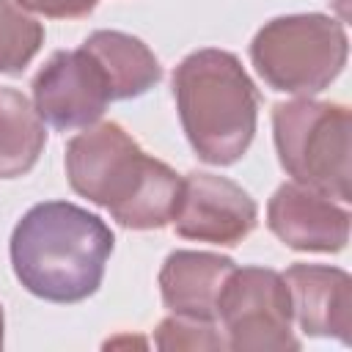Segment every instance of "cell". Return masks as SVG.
I'll return each mask as SVG.
<instances>
[{"label":"cell","instance_id":"6da1fadb","mask_svg":"<svg viewBox=\"0 0 352 352\" xmlns=\"http://www.w3.org/2000/svg\"><path fill=\"white\" fill-rule=\"evenodd\" d=\"M66 176L77 195L132 231L165 228L182 195V176L116 121L91 124L66 143Z\"/></svg>","mask_w":352,"mask_h":352},{"label":"cell","instance_id":"7a4b0ae2","mask_svg":"<svg viewBox=\"0 0 352 352\" xmlns=\"http://www.w3.org/2000/svg\"><path fill=\"white\" fill-rule=\"evenodd\" d=\"M116 236L110 226L69 201H44L22 214L11 234L16 280L47 302H80L104 278Z\"/></svg>","mask_w":352,"mask_h":352},{"label":"cell","instance_id":"3957f363","mask_svg":"<svg viewBox=\"0 0 352 352\" xmlns=\"http://www.w3.org/2000/svg\"><path fill=\"white\" fill-rule=\"evenodd\" d=\"M182 129L209 165L239 162L256 135L258 91L242 60L226 50H195L173 72Z\"/></svg>","mask_w":352,"mask_h":352},{"label":"cell","instance_id":"277c9868","mask_svg":"<svg viewBox=\"0 0 352 352\" xmlns=\"http://www.w3.org/2000/svg\"><path fill=\"white\" fill-rule=\"evenodd\" d=\"M349 132L352 113L338 102L300 96L272 107V138L280 168L297 184L338 204L352 201Z\"/></svg>","mask_w":352,"mask_h":352},{"label":"cell","instance_id":"5b68a950","mask_svg":"<svg viewBox=\"0 0 352 352\" xmlns=\"http://www.w3.org/2000/svg\"><path fill=\"white\" fill-rule=\"evenodd\" d=\"M349 38L327 14H289L270 19L250 41V60L272 91L314 96L346 66Z\"/></svg>","mask_w":352,"mask_h":352},{"label":"cell","instance_id":"8992f818","mask_svg":"<svg viewBox=\"0 0 352 352\" xmlns=\"http://www.w3.org/2000/svg\"><path fill=\"white\" fill-rule=\"evenodd\" d=\"M226 346L236 352L300 349L292 330V297L280 272L270 267H234L217 297Z\"/></svg>","mask_w":352,"mask_h":352},{"label":"cell","instance_id":"52a82bcc","mask_svg":"<svg viewBox=\"0 0 352 352\" xmlns=\"http://www.w3.org/2000/svg\"><path fill=\"white\" fill-rule=\"evenodd\" d=\"M113 102L99 60L85 50H58L33 77V107L52 129L91 126Z\"/></svg>","mask_w":352,"mask_h":352},{"label":"cell","instance_id":"ba28073f","mask_svg":"<svg viewBox=\"0 0 352 352\" xmlns=\"http://www.w3.org/2000/svg\"><path fill=\"white\" fill-rule=\"evenodd\" d=\"M258 223V206L236 182L204 170L182 179L170 226L179 236L209 245H239Z\"/></svg>","mask_w":352,"mask_h":352},{"label":"cell","instance_id":"9c48e42d","mask_svg":"<svg viewBox=\"0 0 352 352\" xmlns=\"http://www.w3.org/2000/svg\"><path fill=\"white\" fill-rule=\"evenodd\" d=\"M349 209L333 198L289 182L280 184L267 204L270 231L292 250L338 253L349 242Z\"/></svg>","mask_w":352,"mask_h":352},{"label":"cell","instance_id":"30bf717a","mask_svg":"<svg viewBox=\"0 0 352 352\" xmlns=\"http://www.w3.org/2000/svg\"><path fill=\"white\" fill-rule=\"evenodd\" d=\"M292 314L305 336L338 338L349 344L352 330V278L341 267L292 264L283 272Z\"/></svg>","mask_w":352,"mask_h":352},{"label":"cell","instance_id":"8fae6325","mask_svg":"<svg viewBox=\"0 0 352 352\" xmlns=\"http://www.w3.org/2000/svg\"><path fill=\"white\" fill-rule=\"evenodd\" d=\"M234 258L209 250H173L160 270V294L170 314L214 322L217 297L234 272Z\"/></svg>","mask_w":352,"mask_h":352},{"label":"cell","instance_id":"7c38bea8","mask_svg":"<svg viewBox=\"0 0 352 352\" xmlns=\"http://www.w3.org/2000/svg\"><path fill=\"white\" fill-rule=\"evenodd\" d=\"M82 47L99 60V66L107 74L110 96L118 99H135L151 91L162 80V66L154 58V52L135 36L121 30H94Z\"/></svg>","mask_w":352,"mask_h":352},{"label":"cell","instance_id":"4fadbf2b","mask_svg":"<svg viewBox=\"0 0 352 352\" xmlns=\"http://www.w3.org/2000/svg\"><path fill=\"white\" fill-rule=\"evenodd\" d=\"M47 146V129L30 99L16 88H0V179L33 170Z\"/></svg>","mask_w":352,"mask_h":352},{"label":"cell","instance_id":"5bb4252c","mask_svg":"<svg viewBox=\"0 0 352 352\" xmlns=\"http://www.w3.org/2000/svg\"><path fill=\"white\" fill-rule=\"evenodd\" d=\"M44 28L16 0H0V74H19L41 50Z\"/></svg>","mask_w":352,"mask_h":352},{"label":"cell","instance_id":"9a60e30c","mask_svg":"<svg viewBox=\"0 0 352 352\" xmlns=\"http://www.w3.org/2000/svg\"><path fill=\"white\" fill-rule=\"evenodd\" d=\"M154 341L160 349H228L226 336L217 333L214 322H201V319H187V316H168L160 322Z\"/></svg>","mask_w":352,"mask_h":352},{"label":"cell","instance_id":"2e32d148","mask_svg":"<svg viewBox=\"0 0 352 352\" xmlns=\"http://www.w3.org/2000/svg\"><path fill=\"white\" fill-rule=\"evenodd\" d=\"M99 0H16V6H22L25 11H36L41 16L50 19H77V16H88L96 8Z\"/></svg>","mask_w":352,"mask_h":352},{"label":"cell","instance_id":"e0dca14e","mask_svg":"<svg viewBox=\"0 0 352 352\" xmlns=\"http://www.w3.org/2000/svg\"><path fill=\"white\" fill-rule=\"evenodd\" d=\"M0 346H3V305H0Z\"/></svg>","mask_w":352,"mask_h":352}]
</instances>
